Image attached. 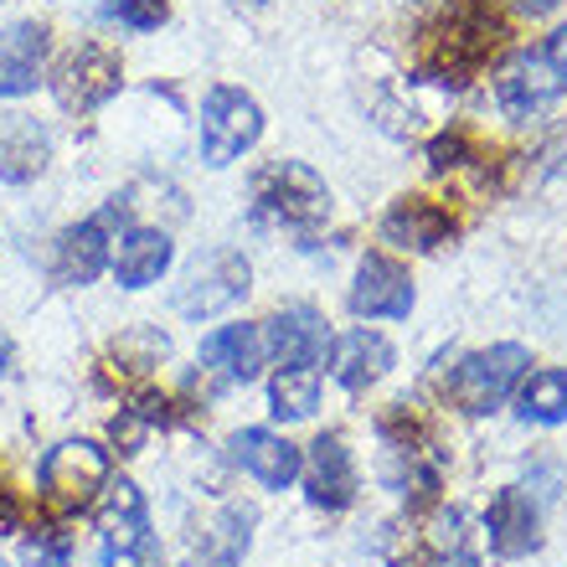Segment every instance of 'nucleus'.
<instances>
[{"instance_id":"412c9836","label":"nucleus","mask_w":567,"mask_h":567,"mask_svg":"<svg viewBox=\"0 0 567 567\" xmlns=\"http://www.w3.org/2000/svg\"><path fill=\"white\" fill-rule=\"evenodd\" d=\"M254 542V511L248 506H223L217 522H207V532L196 537V553L207 567H238L243 553Z\"/></svg>"},{"instance_id":"2eb2a0df","label":"nucleus","mask_w":567,"mask_h":567,"mask_svg":"<svg viewBox=\"0 0 567 567\" xmlns=\"http://www.w3.org/2000/svg\"><path fill=\"white\" fill-rule=\"evenodd\" d=\"M557 89H563V78H557L553 62L537 58V52L516 58L506 73L495 78V99H501V109H506V114H516V120H526V114L547 109L557 99Z\"/></svg>"},{"instance_id":"cd10ccee","label":"nucleus","mask_w":567,"mask_h":567,"mask_svg":"<svg viewBox=\"0 0 567 567\" xmlns=\"http://www.w3.org/2000/svg\"><path fill=\"white\" fill-rule=\"evenodd\" d=\"M460 155H464V140L460 135H449V140H439V145L429 150V161H433V171H444V165H460Z\"/></svg>"},{"instance_id":"bb28decb","label":"nucleus","mask_w":567,"mask_h":567,"mask_svg":"<svg viewBox=\"0 0 567 567\" xmlns=\"http://www.w3.org/2000/svg\"><path fill=\"white\" fill-rule=\"evenodd\" d=\"M27 567H73V547L62 532H37L27 537Z\"/></svg>"},{"instance_id":"473e14b6","label":"nucleus","mask_w":567,"mask_h":567,"mask_svg":"<svg viewBox=\"0 0 567 567\" xmlns=\"http://www.w3.org/2000/svg\"><path fill=\"white\" fill-rule=\"evenodd\" d=\"M233 6H254V11H258V6H269V0H233Z\"/></svg>"},{"instance_id":"f3484780","label":"nucleus","mask_w":567,"mask_h":567,"mask_svg":"<svg viewBox=\"0 0 567 567\" xmlns=\"http://www.w3.org/2000/svg\"><path fill=\"white\" fill-rule=\"evenodd\" d=\"M171 258H176L171 233H161V227H135V233H124L120 254H114V279H120L124 289H150V284H161V274L171 269Z\"/></svg>"},{"instance_id":"c756f323","label":"nucleus","mask_w":567,"mask_h":567,"mask_svg":"<svg viewBox=\"0 0 567 567\" xmlns=\"http://www.w3.org/2000/svg\"><path fill=\"white\" fill-rule=\"evenodd\" d=\"M16 526H21V506H16L11 491H0V537H6V532H16Z\"/></svg>"},{"instance_id":"393cba45","label":"nucleus","mask_w":567,"mask_h":567,"mask_svg":"<svg viewBox=\"0 0 567 567\" xmlns=\"http://www.w3.org/2000/svg\"><path fill=\"white\" fill-rule=\"evenodd\" d=\"M165 351H171V341H165L155 326H135V330H124L120 346H114V357L130 367V372H150V367H161Z\"/></svg>"},{"instance_id":"7c9ffc66","label":"nucleus","mask_w":567,"mask_h":567,"mask_svg":"<svg viewBox=\"0 0 567 567\" xmlns=\"http://www.w3.org/2000/svg\"><path fill=\"white\" fill-rule=\"evenodd\" d=\"M511 11H522V16H532V21H537V16H553L557 6H563V0H506Z\"/></svg>"},{"instance_id":"ddd939ff","label":"nucleus","mask_w":567,"mask_h":567,"mask_svg":"<svg viewBox=\"0 0 567 567\" xmlns=\"http://www.w3.org/2000/svg\"><path fill=\"white\" fill-rule=\"evenodd\" d=\"M47 62V31L37 21H16L0 31V99H21L37 93Z\"/></svg>"},{"instance_id":"1a4fd4ad","label":"nucleus","mask_w":567,"mask_h":567,"mask_svg":"<svg viewBox=\"0 0 567 567\" xmlns=\"http://www.w3.org/2000/svg\"><path fill=\"white\" fill-rule=\"evenodd\" d=\"M485 532H491L495 557H526L542 547V516L532 506V495H522L516 485L495 491L491 511H485Z\"/></svg>"},{"instance_id":"0eeeda50","label":"nucleus","mask_w":567,"mask_h":567,"mask_svg":"<svg viewBox=\"0 0 567 567\" xmlns=\"http://www.w3.org/2000/svg\"><path fill=\"white\" fill-rule=\"evenodd\" d=\"M408 310H413V279H408V269H398L382 254L361 258L357 284H351V315H361V320H408Z\"/></svg>"},{"instance_id":"4468645a","label":"nucleus","mask_w":567,"mask_h":567,"mask_svg":"<svg viewBox=\"0 0 567 567\" xmlns=\"http://www.w3.org/2000/svg\"><path fill=\"white\" fill-rule=\"evenodd\" d=\"M52 161V140L31 114H0V181L27 186Z\"/></svg>"},{"instance_id":"4be33fe9","label":"nucleus","mask_w":567,"mask_h":567,"mask_svg":"<svg viewBox=\"0 0 567 567\" xmlns=\"http://www.w3.org/2000/svg\"><path fill=\"white\" fill-rule=\"evenodd\" d=\"M429 553L444 567H480L475 532H470V516H464L460 506H444L429 522Z\"/></svg>"},{"instance_id":"c85d7f7f","label":"nucleus","mask_w":567,"mask_h":567,"mask_svg":"<svg viewBox=\"0 0 567 567\" xmlns=\"http://www.w3.org/2000/svg\"><path fill=\"white\" fill-rule=\"evenodd\" d=\"M542 58L553 62V73H557V78H563V83H567V27L547 37V52H542Z\"/></svg>"},{"instance_id":"6ab92c4d","label":"nucleus","mask_w":567,"mask_h":567,"mask_svg":"<svg viewBox=\"0 0 567 567\" xmlns=\"http://www.w3.org/2000/svg\"><path fill=\"white\" fill-rule=\"evenodd\" d=\"M109 269V233H104V217H89L62 233L58 243V279L62 284H93L99 274Z\"/></svg>"},{"instance_id":"423d86ee","label":"nucleus","mask_w":567,"mask_h":567,"mask_svg":"<svg viewBox=\"0 0 567 567\" xmlns=\"http://www.w3.org/2000/svg\"><path fill=\"white\" fill-rule=\"evenodd\" d=\"M52 89H58V104L62 109H78V114H89V109L109 104L114 93H120V58L99 42H83L73 47L68 58H62L58 78H52Z\"/></svg>"},{"instance_id":"f8f14e48","label":"nucleus","mask_w":567,"mask_h":567,"mask_svg":"<svg viewBox=\"0 0 567 567\" xmlns=\"http://www.w3.org/2000/svg\"><path fill=\"white\" fill-rule=\"evenodd\" d=\"M264 330H269V351L279 357V367H315L330 346L326 315L310 310V305H289Z\"/></svg>"},{"instance_id":"aec40b11","label":"nucleus","mask_w":567,"mask_h":567,"mask_svg":"<svg viewBox=\"0 0 567 567\" xmlns=\"http://www.w3.org/2000/svg\"><path fill=\"white\" fill-rule=\"evenodd\" d=\"M449 212L433 207V202H398V207L382 217V238L398 243V248H413V254H429V248H439V243L449 238Z\"/></svg>"},{"instance_id":"9b49d317","label":"nucleus","mask_w":567,"mask_h":567,"mask_svg":"<svg viewBox=\"0 0 567 567\" xmlns=\"http://www.w3.org/2000/svg\"><path fill=\"white\" fill-rule=\"evenodd\" d=\"M269 330L264 326H223L202 341V361L212 372H223L227 382H254L269 361Z\"/></svg>"},{"instance_id":"b1692460","label":"nucleus","mask_w":567,"mask_h":567,"mask_svg":"<svg viewBox=\"0 0 567 567\" xmlns=\"http://www.w3.org/2000/svg\"><path fill=\"white\" fill-rule=\"evenodd\" d=\"M522 419L547 423V429L567 419V372H557V367L532 372V382L522 388Z\"/></svg>"},{"instance_id":"a211bd4d","label":"nucleus","mask_w":567,"mask_h":567,"mask_svg":"<svg viewBox=\"0 0 567 567\" xmlns=\"http://www.w3.org/2000/svg\"><path fill=\"white\" fill-rule=\"evenodd\" d=\"M99 532L114 553H145V495L135 480H114L99 506Z\"/></svg>"},{"instance_id":"dca6fc26","label":"nucleus","mask_w":567,"mask_h":567,"mask_svg":"<svg viewBox=\"0 0 567 567\" xmlns=\"http://www.w3.org/2000/svg\"><path fill=\"white\" fill-rule=\"evenodd\" d=\"M388 367H392V341L377 336V330H351V336L330 346V372L351 392L372 388L377 377H388Z\"/></svg>"},{"instance_id":"a878e982","label":"nucleus","mask_w":567,"mask_h":567,"mask_svg":"<svg viewBox=\"0 0 567 567\" xmlns=\"http://www.w3.org/2000/svg\"><path fill=\"white\" fill-rule=\"evenodd\" d=\"M109 16L130 31H155L171 16V0H109Z\"/></svg>"},{"instance_id":"6e6552de","label":"nucleus","mask_w":567,"mask_h":567,"mask_svg":"<svg viewBox=\"0 0 567 567\" xmlns=\"http://www.w3.org/2000/svg\"><path fill=\"white\" fill-rule=\"evenodd\" d=\"M299 475H305L310 506H320V511H346L357 501V460H351L341 433H320Z\"/></svg>"},{"instance_id":"9d476101","label":"nucleus","mask_w":567,"mask_h":567,"mask_svg":"<svg viewBox=\"0 0 567 567\" xmlns=\"http://www.w3.org/2000/svg\"><path fill=\"white\" fill-rule=\"evenodd\" d=\"M233 460H238L264 491H289L299 480V470H305L299 449L269 429H243L238 439H233Z\"/></svg>"},{"instance_id":"7ed1b4c3","label":"nucleus","mask_w":567,"mask_h":567,"mask_svg":"<svg viewBox=\"0 0 567 567\" xmlns=\"http://www.w3.org/2000/svg\"><path fill=\"white\" fill-rule=\"evenodd\" d=\"M264 135V109L243 89H212L202 99V161L233 165L243 150H254Z\"/></svg>"},{"instance_id":"72a5a7b5","label":"nucleus","mask_w":567,"mask_h":567,"mask_svg":"<svg viewBox=\"0 0 567 567\" xmlns=\"http://www.w3.org/2000/svg\"><path fill=\"white\" fill-rule=\"evenodd\" d=\"M0 567H6V563H0Z\"/></svg>"},{"instance_id":"20e7f679","label":"nucleus","mask_w":567,"mask_h":567,"mask_svg":"<svg viewBox=\"0 0 567 567\" xmlns=\"http://www.w3.org/2000/svg\"><path fill=\"white\" fill-rule=\"evenodd\" d=\"M109 480V454L93 439H62L58 449H47L42 460V495L58 511L89 506Z\"/></svg>"},{"instance_id":"f257e3e1","label":"nucleus","mask_w":567,"mask_h":567,"mask_svg":"<svg viewBox=\"0 0 567 567\" xmlns=\"http://www.w3.org/2000/svg\"><path fill=\"white\" fill-rule=\"evenodd\" d=\"M526 367H532L526 346H491V351H475V357H464L460 367H454V377H449V398H454V408L475 413V419L480 413H495V408L516 392V382L526 377Z\"/></svg>"},{"instance_id":"39448f33","label":"nucleus","mask_w":567,"mask_h":567,"mask_svg":"<svg viewBox=\"0 0 567 567\" xmlns=\"http://www.w3.org/2000/svg\"><path fill=\"white\" fill-rule=\"evenodd\" d=\"M254 289V269L243 254H207L186 274V284L176 289V315L186 320H212V315L233 310L243 295Z\"/></svg>"},{"instance_id":"5701e85b","label":"nucleus","mask_w":567,"mask_h":567,"mask_svg":"<svg viewBox=\"0 0 567 567\" xmlns=\"http://www.w3.org/2000/svg\"><path fill=\"white\" fill-rule=\"evenodd\" d=\"M269 403L289 423L310 419L315 408H320V372L315 367H279V377L269 382Z\"/></svg>"},{"instance_id":"2f4dec72","label":"nucleus","mask_w":567,"mask_h":567,"mask_svg":"<svg viewBox=\"0 0 567 567\" xmlns=\"http://www.w3.org/2000/svg\"><path fill=\"white\" fill-rule=\"evenodd\" d=\"M6 361H11V346H6V336H0V372H6Z\"/></svg>"},{"instance_id":"f03ea898","label":"nucleus","mask_w":567,"mask_h":567,"mask_svg":"<svg viewBox=\"0 0 567 567\" xmlns=\"http://www.w3.org/2000/svg\"><path fill=\"white\" fill-rule=\"evenodd\" d=\"M254 202L264 217H274V223H289V227H315L326 223L330 212V192L326 181L315 176L305 161H274L258 171L254 181Z\"/></svg>"}]
</instances>
